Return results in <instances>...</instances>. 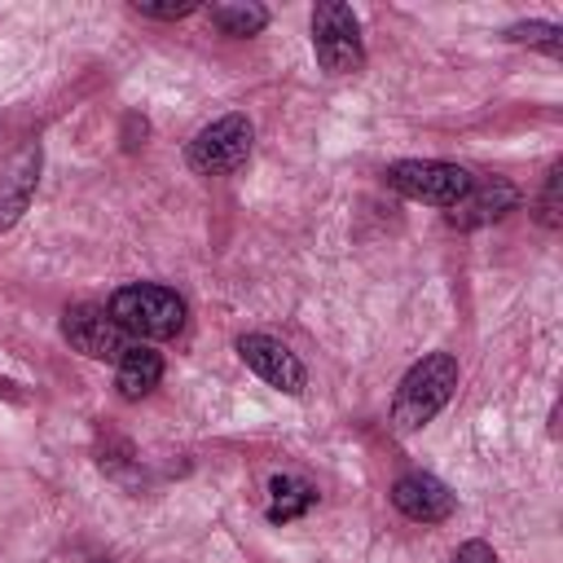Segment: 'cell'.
Listing matches in <instances>:
<instances>
[{"instance_id": "obj_1", "label": "cell", "mask_w": 563, "mask_h": 563, "mask_svg": "<svg viewBox=\"0 0 563 563\" xmlns=\"http://www.w3.org/2000/svg\"><path fill=\"white\" fill-rule=\"evenodd\" d=\"M453 387H457V361L449 352H431L418 365H409V374L400 378V387L391 396V422H396V431L427 427L449 405Z\"/></svg>"}, {"instance_id": "obj_2", "label": "cell", "mask_w": 563, "mask_h": 563, "mask_svg": "<svg viewBox=\"0 0 563 563\" xmlns=\"http://www.w3.org/2000/svg\"><path fill=\"white\" fill-rule=\"evenodd\" d=\"M110 317L119 321L123 334L136 339H172L185 325V299L172 286L154 282H132L110 295Z\"/></svg>"}, {"instance_id": "obj_3", "label": "cell", "mask_w": 563, "mask_h": 563, "mask_svg": "<svg viewBox=\"0 0 563 563\" xmlns=\"http://www.w3.org/2000/svg\"><path fill=\"white\" fill-rule=\"evenodd\" d=\"M387 185L413 202H427V207H457L475 176L457 163H444V158H405V163H391L387 167Z\"/></svg>"}, {"instance_id": "obj_4", "label": "cell", "mask_w": 563, "mask_h": 563, "mask_svg": "<svg viewBox=\"0 0 563 563\" xmlns=\"http://www.w3.org/2000/svg\"><path fill=\"white\" fill-rule=\"evenodd\" d=\"M312 53L325 75H356L365 66V44H361V22L347 4L325 0L312 9Z\"/></svg>"}, {"instance_id": "obj_5", "label": "cell", "mask_w": 563, "mask_h": 563, "mask_svg": "<svg viewBox=\"0 0 563 563\" xmlns=\"http://www.w3.org/2000/svg\"><path fill=\"white\" fill-rule=\"evenodd\" d=\"M251 141H255L251 119L246 114H224L189 141V167L202 172V176H229L251 158Z\"/></svg>"}, {"instance_id": "obj_6", "label": "cell", "mask_w": 563, "mask_h": 563, "mask_svg": "<svg viewBox=\"0 0 563 563\" xmlns=\"http://www.w3.org/2000/svg\"><path fill=\"white\" fill-rule=\"evenodd\" d=\"M62 339L84 352L88 361H119L132 343L128 334L119 330V321L110 317V308H97V303H75L62 312Z\"/></svg>"}, {"instance_id": "obj_7", "label": "cell", "mask_w": 563, "mask_h": 563, "mask_svg": "<svg viewBox=\"0 0 563 563\" xmlns=\"http://www.w3.org/2000/svg\"><path fill=\"white\" fill-rule=\"evenodd\" d=\"M238 352H242V361H246L268 387L286 391V396H299V391H303L308 374H303L299 356H295L286 343H277V339H268V334H242V339H238Z\"/></svg>"}, {"instance_id": "obj_8", "label": "cell", "mask_w": 563, "mask_h": 563, "mask_svg": "<svg viewBox=\"0 0 563 563\" xmlns=\"http://www.w3.org/2000/svg\"><path fill=\"white\" fill-rule=\"evenodd\" d=\"M391 501H396V510L405 515V519H413V523H444L449 515H453V493L435 479V475H427V471H409V475H400L396 484H391Z\"/></svg>"}, {"instance_id": "obj_9", "label": "cell", "mask_w": 563, "mask_h": 563, "mask_svg": "<svg viewBox=\"0 0 563 563\" xmlns=\"http://www.w3.org/2000/svg\"><path fill=\"white\" fill-rule=\"evenodd\" d=\"M515 202H519V189H515L510 180H501V176H493V180H475L471 194H466L457 207H449V220L462 224V229H471V224H484V220L506 216Z\"/></svg>"}, {"instance_id": "obj_10", "label": "cell", "mask_w": 563, "mask_h": 563, "mask_svg": "<svg viewBox=\"0 0 563 563\" xmlns=\"http://www.w3.org/2000/svg\"><path fill=\"white\" fill-rule=\"evenodd\" d=\"M35 180H40V150L26 145L22 154H13V163L0 176V229H9L26 211V202L35 194Z\"/></svg>"}, {"instance_id": "obj_11", "label": "cell", "mask_w": 563, "mask_h": 563, "mask_svg": "<svg viewBox=\"0 0 563 563\" xmlns=\"http://www.w3.org/2000/svg\"><path fill=\"white\" fill-rule=\"evenodd\" d=\"M114 365H119V369H114V387H119L123 400L150 396V391L158 387V378H163V356H158L154 347H145V343H132Z\"/></svg>"}, {"instance_id": "obj_12", "label": "cell", "mask_w": 563, "mask_h": 563, "mask_svg": "<svg viewBox=\"0 0 563 563\" xmlns=\"http://www.w3.org/2000/svg\"><path fill=\"white\" fill-rule=\"evenodd\" d=\"M312 501H317V493L303 479H295V475H273L268 479V519L273 523H286V519L303 515Z\"/></svg>"}, {"instance_id": "obj_13", "label": "cell", "mask_w": 563, "mask_h": 563, "mask_svg": "<svg viewBox=\"0 0 563 563\" xmlns=\"http://www.w3.org/2000/svg\"><path fill=\"white\" fill-rule=\"evenodd\" d=\"M211 22L224 35H260L268 26V9L264 4H211Z\"/></svg>"}, {"instance_id": "obj_14", "label": "cell", "mask_w": 563, "mask_h": 563, "mask_svg": "<svg viewBox=\"0 0 563 563\" xmlns=\"http://www.w3.org/2000/svg\"><path fill=\"white\" fill-rule=\"evenodd\" d=\"M559 35H563V31H559L554 22H519V26L506 31V40H515V44H537V48H545L550 57L563 53V40H559Z\"/></svg>"}, {"instance_id": "obj_15", "label": "cell", "mask_w": 563, "mask_h": 563, "mask_svg": "<svg viewBox=\"0 0 563 563\" xmlns=\"http://www.w3.org/2000/svg\"><path fill=\"white\" fill-rule=\"evenodd\" d=\"M132 9H136V13H145V18L176 22V18H189V13H194V0H180V4H150V0H136Z\"/></svg>"}, {"instance_id": "obj_16", "label": "cell", "mask_w": 563, "mask_h": 563, "mask_svg": "<svg viewBox=\"0 0 563 563\" xmlns=\"http://www.w3.org/2000/svg\"><path fill=\"white\" fill-rule=\"evenodd\" d=\"M453 563H501V559H497V550L488 541H466V545H457Z\"/></svg>"}, {"instance_id": "obj_17", "label": "cell", "mask_w": 563, "mask_h": 563, "mask_svg": "<svg viewBox=\"0 0 563 563\" xmlns=\"http://www.w3.org/2000/svg\"><path fill=\"white\" fill-rule=\"evenodd\" d=\"M541 220L545 224H559V167L550 172V180H545V198H541Z\"/></svg>"}]
</instances>
